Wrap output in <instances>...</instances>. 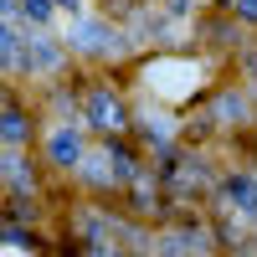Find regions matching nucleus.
Instances as JSON below:
<instances>
[{
    "mask_svg": "<svg viewBox=\"0 0 257 257\" xmlns=\"http://www.w3.org/2000/svg\"><path fill=\"white\" fill-rule=\"evenodd\" d=\"M144 77H149V88L165 93V98H190L201 88V67L196 62H155Z\"/></svg>",
    "mask_w": 257,
    "mask_h": 257,
    "instance_id": "nucleus-1",
    "label": "nucleus"
},
{
    "mask_svg": "<svg viewBox=\"0 0 257 257\" xmlns=\"http://www.w3.org/2000/svg\"><path fill=\"white\" fill-rule=\"evenodd\" d=\"M88 123H98V128H123V108H118V98L108 93V88H98V93H88Z\"/></svg>",
    "mask_w": 257,
    "mask_h": 257,
    "instance_id": "nucleus-2",
    "label": "nucleus"
},
{
    "mask_svg": "<svg viewBox=\"0 0 257 257\" xmlns=\"http://www.w3.org/2000/svg\"><path fill=\"white\" fill-rule=\"evenodd\" d=\"M21 134H26V128H21V113L11 108V113H6V139H11V144H21Z\"/></svg>",
    "mask_w": 257,
    "mask_h": 257,
    "instance_id": "nucleus-6",
    "label": "nucleus"
},
{
    "mask_svg": "<svg viewBox=\"0 0 257 257\" xmlns=\"http://www.w3.org/2000/svg\"><path fill=\"white\" fill-rule=\"evenodd\" d=\"M237 11H242L247 21H257V0H237Z\"/></svg>",
    "mask_w": 257,
    "mask_h": 257,
    "instance_id": "nucleus-8",
    "label": "nucleus"
},
{
    "mask_svg": "<svg viewBox=\"0 0 257 257\" xmlns=\"http://www.w3.org/2000/svg\"><path fill=\"white\" fill-rule=\"evenodd\" d=\"M108 36H113V31L103 26V21H82V26L72 31V41H77L82 52H103V41H108Z\"/></svg>",
    "mask_w": 257,
    "mask_h": 257,
    "instance_id": "nucleus-3",
    "label": "nucleus"
},
{
    "mask_svg": "<svg viewBox=\"0 0 257 257\" xmlns=\"http://www.w3.org/2000/svg\"><path fill=\"white\" fill-rule=\"evenodd\" d=\"M77 155H82V139L72 134V128H57V134H52V160L57 165H72Z\"/></svg>",
    "mask_w": 257,
    "mask_h": 257,
    "instance_id": "nucleus-4",
    "label": "nucleus"
},
{
    "mask_svg": "<svg viewBox=\"0 0 257 257\" xmlns=\"http://www.w3.org/2000/svg\"><path fill=\"white\" fill-rule=\"evenodd\" d=\"M93 257H113V252H93Z\"/></svg>",
    "mask_w": 257,
    "mask_h": 257,
    "instance_id": "nucleus-9",
    "label": "nucleus"
},
{
    "mask_svg": "<svg viewBox=\"0 0 257 257\" xmlns=\"http://www.w3.org/2000/svg\"><path fill=\"white\" fill-rule=\"evenodd\" d=\"M26 11H31L36 21H47V0H26Z\"/></svg>",
    "mask_w": 257,
    "mask_h": 257,
    "instance_id": "nucleus-7",
    "label": "nucleus"
},
{
    "mask_svg": "<svg viewBox=\"0 0 257 257\" xmlns=\"http://www.w3.org/2000/svg\"><path fill=\"white\" fill-rule=\"evenodd\" d=\"M231 201H242V211H257V180H231Z\"/></svg>",
    "mask_w": 257,
    "mask_h": 257,
    "instance_id": "nucleus-5",
    "label": "nucleus"
}]
</instances>
